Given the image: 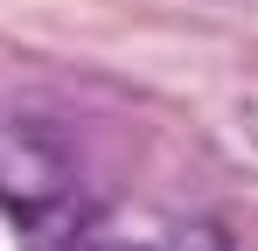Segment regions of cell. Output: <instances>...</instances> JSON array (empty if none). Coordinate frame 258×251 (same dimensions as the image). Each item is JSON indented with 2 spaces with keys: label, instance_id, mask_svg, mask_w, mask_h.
Listing matches in <instances>:
<instances>
[{
  "label": "cell",
  "instance_id": "1",
  "mask_svg": "<svg viewBox=\"0 0 258 251\" xmlns=\"http://www.w3.org/2000/svg\"><path fill=\"white\" fill-rule=\"evenodd\" d=\"M168 251H230V244H223V237H216L210 223H188V230H181V237H174Z\"/></svg>",
  "mask_w": 258,
  "mask_h": 251
},
{
  "label": "cell",
  "instance_id": "2",
  "mask_svg": "<svg viewBox=\"0 0 258 251\" xmlns=\"http://www.w3.org/2000/svg\"><path fill=\"white\" fill-rule=\"evenodd\" d=\"M112 251H133V244H112Z\"/></svg>",
  "mask_w": 258,
  "mask_h": 251
}]
</instances>
